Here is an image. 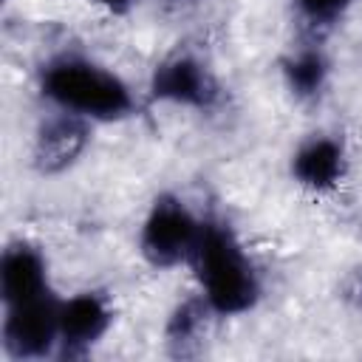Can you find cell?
Wrapping results in <instances>:
<instances>
[{
  "label": "cell",
  "instance_id": "obj_1",
  "mask_svg": "<svg viewBox=\"0 0 362 362\" xmlns=\"http://www.w3.org/2000/svg\"><path fill=\"white\" fill-rule=\"evenodd\" d=\"M189 260L215 314H243L257 303L260 283L255 266L226 226L204 223Z\"/></svg>",
  "mask_w": 362,
  "mask_h": 362
},
{
  "label": "cell",
  "instance_id": "obj_2",
  "mask_svg": "<svg viewBox=\"0 0 362 362\" xmlns=\"http://www.w3.org/2000/svg\"><path fill=\"white\" fill-rule=\"evenodd\" d=\"M42 93L68 113L105 122L133 110V96L116 74L76 57H62L45 68Z\"/></svg>",
  "mask_w": 362,
  "mask_h": 362
},
{
  "label": "cell",
  "instance_id": "obj_3",
  "mask_svg": "<svg viewBox=\"0 0 362 362\" xmlns=\"http://www.w3.org/2000/svg\"><path fill=\"white\" fill-rule=\"evenodd\" d=\"M201 235V223L189 215V209L173 198L161 195L156 198L144 229H141V255L153 266H175L181 260H189L195 243Z\"/></svg>",
  "mask_w": 362,
  "mask_h": 362
},
{
  "label": "cell",
  "instance_id": "obj_4",
  "mask_svg": "<svg viewBox=\"0 0 362 362\" xmlns=\"http://www.w3.org/2000/svg\"><path fill=\"white\" fill-rule=\"evenodd\" d=\"M59 305L51 291L25 303L6 305L3 322V348L14 359H37L45 356L54 345H59Z\"/></svg>",
  "mask_w": 362,
  "mask_h": 362
},
{
  "label": "cell",
  "instance_id": "obj_5",
  "mask_svg": "<svg viewBox=\"0 0 362 362\" xmlns=\"http://www.w3.org/2000/svg\"><path fill=\"white\" fill-rule=\"evenodd\" d=\"M110 308L102 294L85 291L59 305V351L65 356L88 354L110 325Z\"/></svg>",
  "mask_w": 362,
  "mask_h": 362
},
{
  "label": "cell",
  "instance_id": "obj_6",
  "mask_svg": "<svg viewBox=\"0 0 362 362\" xmlns=\"http://www.w3.org/2000/svg\"><path fill=\"white\" fill-rule=\"evenodd\" d=\"M153 96L187 105V107H209L218 99V85L209 71L192 57H173L161 62L153 74Z\"/></svg>",
  "mask_w": 362,
  "mask_h": 362
},
{
  "label": "cell",
  "instance_id": "obj_7",
  "mask_svg": "<svg viewBox=\"0 0 362 362\" xmlns=\"http://www.w3.org/2000/svg\"><path fill=\"white\" fill-rule=\"evenodd\" d=\"M0 294L6 305L48 294L45 263L28 243H11L0 260Z\"/></svg>",
  "mask_w": 362,
  "mask_h": 362
},
{
  "label": "cell",
  "instance_id": "obj_8",
  "mask_svg": "<svg viewBox=\"0 0 362 362\" xmlns=\"http://www.w3.org/2000/svg\"><path fill=\"white\" fill-rule=\"evenodd\" d=\"M85 141H88V130H85L82 116L65 110L62 116H57V119H51L40 127L37 147H34L37 167L45 170V173L65 170L82 153Z\"/></svg>",
  "mask_w": 362,
  "mask_h": 362
},
{
  "label": "cell",
  "instance_id": "obj_9",
  "mask_svg": "<svg viewBox=\"0 0 362 362\" xmlns=\"http://www.w3.org/2000/svg\"><path fill=\"white\" fill-rule=\"evenodd\" d=\"M291 173L308 189H334L345 173V153L334 139H311L294 153Z\"/></svg>",
  "mask_w": 362,
  "mask_h": 362
},
{
  "label": "cell",
  "instance_id": "obj_10",
  "mask_svg": "<svg viewBox=\"0 0 362 362\" xmlns=\"http://www.w3.org/2000/svg\"><path fill=\"white\" fill-rule=\"evenodd\" d=\"M206 300H184L170 322H167V342L173 348V354H189V348L198 342L201 331H204V317H206Z\"/></svg>",
  "mask_w": 362,
  "mask_h": 362
},
{
  "label": "cell",
  "instance_id": "obj_11",
  "mask_svg": "<svg viewBox=\"0 0 362 362\" xmlns=\"http://www.w3.org/2000/svg\"><path fill=\"white\" fill-rule=\"evenodd\" d=\"M286 82L288 88L297 93V96H314L320 93L322 82H325V74H328V62L320 51L314 48H305L300 54H294L288 62H286Z\"/></svg>",
  "mask_w": 362,
  "mask_h": 362
},
{
  "label": "cell",
  "instance_id": "obj_12",
  "mask_svg": "<svg viewBox=\"0 0 362 362\" xmlns=\"http://www.w3.org/2000/svg\"><path fill=\"white\" fill-rule=\"evenodd\" d=\"M297 6H300V11H303L311 23L328 25V23H334L337 17L345 14V8L351 6V0H297Z\"/></svg>",
  "mask_w": 362,
  "mask_h": 362
},
{
  "label": "cell",
  "instance_id": "obj_13",
  "mask_svg": "<svg viewBox=\"0 0 362 362\" xmlns=\"http://www.w3.org/2000/svg\"><path fill=\"white\" fill-rule=\"evenodd\" d=\"M99 3H102V6H107L110 11H127L133 0H99Z\"/></svg>",
  "mask_w": 362,
  "mask_h": 362
}]
</instances>
